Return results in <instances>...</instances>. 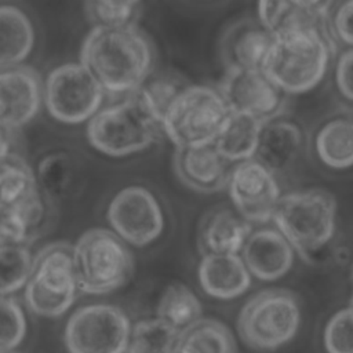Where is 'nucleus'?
<instances>
[{
  "instance_id": "nucleus-31",
  "label": "nucleus",
  "mask_w": 353,
  "mask_h": 353,
  "mask_svg": "<svg viewBox=\"0 0 353 353\" xmlns=\"http://www.w3.org/2000/svg\"><path fill=\"white\" fill-rule=\"evenodd\" d=\"M84 12L94 28H128L137 26L142 14V3L91 0L84 3Z\"/></svg>"
},
{
  "instance_id": "nucleus-17",
  "label": "nucleus",
  "mask_w": 353,
  "mask_h": 353,
  "mask_svg": "<svg viewBox=\"0 0 353 353\" xmlns=\"http://www.w3.org/2000/svg\"><path fill=\"white\" fill-rule=\"evenodd\" d=\"M295 250L276 228H259L247 239L241 259L258 280L274 281L292 268Z\"/></svg>"
},
{
  "instance_id": "nucleus-4",
  "label": "nucleus",
  "mask_w": 353,
  "mask_h": 353,
  "mask_svg": "<svg viewBox=\"0 0 353 353\" xmlns=\"http://www.w3.org/2000/svg\"><path fill=\"white\" fill-rule=\"evenodd\" d=\"M85 132L90 145L110 157L139 153L163 134L161 123L134 94L102 108L88 121Z\"/></svg>"
},
{
  "instance_id": "nucleus-40",
  "label": "nucleus",
  "mask_w": 353,
  "mask_h": 353,
  "mask_svg": "<svg viewBox=\"0 0 353 353\" xmlns=\"http://www.w3.org/2000/svg\"><path fill=\"white\" fill-rule=\"evenodd\" d=\"M172 353H176V352H175V350H174V352H172Z\"/></svg>"
},
{
  "instance_id": "nucleus-20",
  "label": "nucleus",
  "mask_w": 353,
  "mask_h": 353,
  "mask_svg": "<svg viewBox=\"0 0 353 353\" xmlns=\"http://www.w3.org/2000/svg\"><path fill=\"white\" fill-rule=\"evenodd\" d=\"M303 148L301 127L279 117L268 121L259 135L254 159L272 174H279L294 165Z\"/></svg>"
},
{
  "instance_id": "nucleus-12",
  "label": "nucleus",
  "mask_w": 353,
  "mask_h": 353,
  "mask_svg": "<svg viewBox=\"0 0 353 353\" xmlns=\"http://www.w3.org/2000/svg\"><path fill=\"white\" fill-rule=\"evenodd\" d=\"M226 189L234 210L251 225L273 219L281 197L280 185L276 175L255 159L230 168Z\"/></svg>"
},
{
  "instance_id": "nucleus-11",
  "label": "nucleus",
  "mask_w": 353,
  "mask_h": 353,
  "mask_svg": "<svg viewBox=\"0 0 353 353\" xmlns=\"http://www.w3.org/2000/svg\"><path fill=\"white\" fill-rule=\"evenodd\" d=\"M113 232L134 247H146L164 230V214L156 196L143 186L131 185L119 190L106 211Z\"/></svg>"
},
{
  "instance_id": "nucleus-6",
  "label": "nucleus",
  "mask_w": 353,
  "mask_h": 353,
  "mask_svg": "<svg viewBox=\"0 0 353 353\" xmlns=\"http://www.w3.org/2000/svg\"><path fill=\"white\" fill-rule=\"evenodd\" d=\"M229 112L218 88L185 85L164 112L161 131L176 149L212 145Z\"/></svg>"
},
{
  "instance_id": "nucleus-8",
  "label": "nucleus",
  "mask_w": 353,
  "mask_h": 353,
  "mask_svg": "<svg viewBox=\"0 0 353 353\" xmlns=\"http://www.w3.org/2000/svg\"><path fill=\"white\" fill-rule=\"evenodd\" d=\"M79 290L72 247L57 243L44 247L33 259L23 288L28 309L40 317H59L76 301Z\"/></svg>"
},
{
  "instance_id": "nucleus-2",
  "label": "nucleus",
  "mask_w": 353,
  "mask_h": 353,
  "mask_svg": "<svg viewBox=\"0 0 353 353\" xmlns=\"http://www.w3.org/2000/svg\"><path fill=\"white\" fill-rule=\"evenodd\" d=\"M336 43L332 34L303 30L274 39L261 70L283 94H303L324 79Z\"/></svg>"
},
{
  "instance_id": "nucleus-34",
  "label": "nucleus",
  "mask_w": 353,
  "mask_h": 353,
  "mask_svg": "<svg viewBox=\"0 0 353 353\" xmlns=\"http://www.w3.org/2000/svg\"><path fill=\"white\" fill-rule=\"evenodd\" d=\"M327 353H353V305L334 313L323 334Z\"/></svg>"
},
{
  "instance_id": "nucleus-16",
  "label": "nucleus",
  "mask_w": 353,
  "mask_h": 353,
  "mask_svg": "<svg viewBox=\"0 0 353 353\" xmlns=\"http://www.w3.org/2000/svg\"><path fill=\"white\" fill-rule=\"evenodd\" d=\"M273 41V36L258 18L232 22L219 41V54L226 72L261 69Z\"/></svg>"
},
{
  "instance_id": "nucleus-39",
  "label": "nucleus",
  "mask_w": 353,
  "mask_h": 353,
  "mask_svg": "<svg viewBox=\"0 0 353 353\" xmlns=\"http://www.w3.org/2000/svg\"><path fill=\"white\" fill-rule=\"evenodd\" d=\"M7 353H17V352H15V350H14V352H7Z\"/></svg>"
},
{
  "instance_id": "nucleus-28",
  "label": "nucleus",
  "mask_w": 353,
  "mask_h": 353,
  "mask_svg": "<svg viewBox=\"0 0 353 353\" xmlns=\"http://www.w3.org/2000/svg\"><path fill=\"white\" fill-rule=\"evenodd\" d=\"M179 331L156 316L132 324L125 353H172Z\"/></svg>"
},
{
  "instance_id": "nucleus-9",
  "label": "nucleus",
  "mask_w": 353,
  "mask_h": 353,
  "mask_svg": "<svg viewBox=\"0 0 353 353\" xmlns=\"http://www.w3.org/2000/svg\"><path fill=\"white\" fill-rule=\"evenodd\" d=\"M103 98V88L80 62L57 66L43 87L48 113L65 124L90 121L101 110Z\"/></svg>"
},
{
  "instance_id": "nucleus-24",
  "label": "nucleus",
  "mask_w": 353,
  "mask_h": 353,
  "mask_svg": "<svg viewBox=\"0 0 353 353\" xmlns=\"http://www.w3.org/2000/svg\"><path fill=\"white\" fill-rule=\"evenodd\" d=\"M319 160L332 170L353 167V119L335 117L324 123L314 138Z\"/></svg>"
},
{
  "instance_id": "nucleus-21",
  "label": "nucleus",
  "mask_w": 353,
  "mask_h": 353,
  "mask_svg": "<svg viewBox=\"0 0 353 353\" xmlns=\"http://www.w3.org/2000/svg\"><path fill=\"white\" fill-rule=\"evenodd\" d=\"M251 273L240 255H204L197 268L203 291L216 299H234L251 287Z\"/></svg>"
},
{
  "instance_id": "nucleus-10",
  "label": "nucleus",
  "mask_w": 353,
  "mask_h": 353,
  "mask_svg": "<svg viewBox=\"0 0 353 353\" xmlns=\"http://www.w3.org/2000/svg\"><path fill=\"white\" fill-rule=\"evenodd\" d=\"M131 327L125 312L114 305H85L66 321L65 347L68 353H125Z\"/></svg>"
},
{
  "instance_id": "nucleus-30",
  "label": "nucleus",
  "mask_w": 353,
  "mask_h": 353,
  "mask_svg": "<svg viewBox=\"0 0 353 353\" xmlns=\"http://www.w3.org/2000/svg\"><path fill=\"white\" fill-rule=\"evenodd\" d=\"M33 259L28 245L0 247V296H11L25 288L32 273Z\"/></svg>"
},
{
  "instance_id": "nucleus-36",
  "label": "nucleus",
  "mask_w": 353,
  "mask_h": 353,
  "mask_svg": "<svg viewBox=\"0 0 353 353\" xmlns=\"http://www.w3.org/2000/svg\"><path fill=\"white\" fill-rule=\"evenodd\" d=\"M330 30L335 41L353 48V0L332 7Z\"/></svg>"
},
{
  "instance_id": "nucleus-41",
  "label": "nucleus",
  "mask_w": 353,
  "mask_h": 353,
  "mask_svg": "<svg viewBox=\"0 0 353 353\" xmlns=\"http://www.w3.org/2000/svg\"><path fill=\"white\" fill-rule=\"evenodd\" d=\"M352 276H353V270H352Z\"/></svg>"
},
{
  "instance_id": "nucleus-15",
  "label": "nucleus",
  "mask_w": 353,
  "mask_h": 353,
  "mask_svg": "<svg viewBox=\"0 0 353 353\" xmlns=\"http://www.w3.org/2000/svg\"><path fill=\"white\" fill-rule=\"evenodd\" d=\"M331 1H261L256 18L273 39L303 32L320 30L331 34Z\"/></svg>"
},
{
  "instance_id": "nucleus-5",
  "label": "nucleus",
  "mask_w": 353,
  "mask_h": 353,
  "mask_svg": "<svg viewBox=\"0 0 353 353\" xmlns=\"http://www.w3.org/2000/svg\"><path fill=\"white\" fill-rule=\"evenodd\" d=\"M72 256L79 290L84 294L113 292L134 273L131 251L113 230L94 228L84 232L72 247Z\"/></svg>"
},
{
  "instance_id": "nucleus-3",
  "label": "nucleus",
  "mask_w": 353,
  "mask_h": 353,
  "mask_svg": "<svg viewBox=\"0 0 353 353\" xmlns=\"http://www.w3.org/2000/svg\"><path fill=\"white\" fill-rule=\"evenodd\" d=\"M336 200L320 188L281 194L273 214L276 229L306 262L323 252L336 232Z\"/></svg>"
},
{
  "instance_id": "nucleus-18",
  "label": "nucleus",
  "mask_w": 353,
  "mask_h": 353,
  "mask_svg": "<svg viewBox=\"0 0 353 353\" xmlns=\"http://www.w3.org/2000/svg\"><path fill=\"white\" fill-rule=\"evenodd\" d=\"M172 163L178 179L192 190L215 193L228 186L229 163L216 152L214 145L178 148Z\"/></svg>"
},
{
  "instance_id": "nucleus-32",
  "label": "nucleus",
  "mask_w": 353,
  "mask_h": 353,
  "mask_svg": "<svg viewBox=\"0 0 353 353\" xmlns=\"http://www.w3.org/2000/svg\"><path fill=\"white\" fill-rule=\"evenodd\" d=\"M26 314L12 296H0V353L14 352L26 336Z\"/></svg>"
},
{
  "instance_id": "nucleus-1",
  "label": "nucleus",
  "mask_w": 353,
  "mask_h": 353,
  "mask_svg": "<svg viewBox=\"0 0 353 353\" xmlns=\"http://www.w3.org/2000/svg\"><path fill=\"white\" fill-rule=\"evenodd\" d=\"M80 63L95 77L105 94L128 97L149 79L154 50L138 26H92L81 44Z\"/></svg>"
},
{
  "instance_id": "nucleus-23",
  "label": "nucleus",
  "mask_w": 353,
  "mask_h": 353,
  "mask_svg": "<svg viewBox=\"0 0 353 353\" xmlns=\"http://www.w3.org/2000/svg\"><path fill=\"white\" fill-rule=\"evenodd\" d=\"M34 46V28L29 17L14 6H0V69L17 68Z\"/></svg>"
},
{
  "instance_id": "nucleus-27",
  "label": "nucleus",
  "mask_w": 353,
  "mask_h": 353,
  "mask_svg": "<svg viewBox=\"0 0 353 353\" xmlns=\"http://www.w3.org/2000/svg\"><path fill=\"white\" fill-rule=\"evenodd\" d=\"M36 175L19 156L0 160V210L12 208L39 190Z\"/></svg>"
},
{
  "instance_id": "nucleus-26",
  "label": "nucleus",
  "mask_w": 353,
  "mask_h": 353,
  "mask_svg": "<svg viewBox=\"0 0 353 353\" xmlns=\"http://www.w3.org/2000/svg\"><path fill=\"white\" fill-rule=\"evenodd\" d=\"M156 317L181 332L203 317L201 302L188 285L175 281L161 291Z\"/></svg>"
},
{
  "instance_id": "nucleus-33",
  "label": "nucleus",
  "mask_w": 353,
  "mask_h": 353,
  "mask_svg": "<svg viewBox=\"0 0 353 353\" xmlns=\"http://www.w3.org/2000/svg\"><path fill=\"white\" fill-rule=\"evenodd\" d=\"M183 87L185 85L172 77H157L152 80L148 79L145 84L134 92V95L161 123L164 112Z\"/></svg>"
},
{
  "instance_id": "nucleus-7",
  "label": "nucleus",
  "mask_w": 353,
  "mask_h": 353,
  "mask_svg": "<svg viewBox=\"0 0 353 353\" xmlns=\"http://www.w3.org/2000/svg\"><path fill=\"white\" fill-rule=\"evenodd\" d=\"M301 325L296 295L284 288H268L252 295L237 317L240 339L255 350H276L292 341Z\"/></svg>"
},
{
  "instance_id": "nucleus-22",
  "label": "nucleus",
  "mask_w": 353,
  "mask_h": 353,
  "mask_svg": "<svg viewBox=\"0 0 353 353\" xmlns=\"http://www.w3.org/2000/svg\"><path fill=\"white\" fill-rule=\"evenodd\" d=\"M266 121L247 113L229 112L214 148L228 163H241L254 159L259 135Z\"/></svg>"
},
{
  "instance_id": "nucleus-38",
  "label": "nucleus",
  "mask_w": 353,
  "mask_h": 353,
  "mask_svg": "<svg viewBox=\"0 0 353 353\" xmlns=\"http://www.w3.org/2000/svg\"><path fill=\"white\" fill-rule=\"evenodd\" d=\"M11 132L0 128V160L11 154Z\"/></svg>"
},
{
  "instance_id": "nucleus-29",
  "label": "nucleus",
  "mask_w": 353,
  "mask_h": 353,
  "mask_svg": "<svg viewBox=\"0 0 353 353\" xmlns=\"http://www.w3.org/2000/svg\"><path fill=\"white\" fill-rule=\"evenodd\" d=\"M74 179V165L65 152H51L37 164L36 181L40 190L50 199L65 196Z\"/></svg>"
},
{
  "instance_id": "nucleus-13",
  "label": "nucleus",
  "mask_w": 353,
  "mask_h": 353,
  "mask_svg": "<svg viewBox=\"0 0 353 353\" xmlns=\"http://www.w3.org/2000/svg\"><path fill=\"white\" fill-rule=\"evenodd\" d=\"M218 91L230 112L252 114L266 123L284 112L283 92L261 69L226 72Z\"/></svg>"
},
{
  "instance_id": "nucleus-14",
  "label": "nucleus",
  "mask_w": 353,
  "mask_h": 353,
  "mask_svg": "<svg viewBox=\"0 0 353 353\" xmlns=\"http://www.w3.org/2000/svg\"><path fill=\"white\" fill-rule=\"evenodd\" d=\"M43 88L28 66L0 69V128L8 132L26 125L39 112Z\"/></svg>"
},
{
  "instance_id": "nucleus-37",
  "label": "nucleus",
  "mask_w": 353,
  "mask_h": 353,
  "mask_svg": "<svg viewBox=\"0 0 353 353\" xmlns=\"http://www.w3.org/2000/svg\"><path fill=\"white\" fill-rule=\"evenodd\" d=\"M335 84L341 95L353 102V48L343 51L335 65Z\"/></svg>"
},
{
  "instance_id": "nucleus-19",
  "label": "nucleus",
  "mask_w": 353,
  "mask_h": 353,
  "mask_svg": "<svg viewBox=\"0 0 353 353\" xmlns=\"http://www.w3.org/2000/svg\"><path fill=\"white\" fill-rule=\"evenodd\" d=\"M252 225L234 208L215 207L208 210L197 228V247L204 255H237L250 234Z\"/></svg>"
},
{
  "instance_id": "nucleus-25",
  "label": "nucleus",
  "mask_w": 353,
  "mask_h": 353,
  "mask_svg": "<svg viewBox=\"0 0 353 353\" xmlns=\"http://www.w3.org/2000/svg\"><path fill=\"white\" fill-rule=\"evenodd\" d=\"M176 353H236L230 330L219 320L201 317L179 332Z\"/></svg>"
},
{
  "instance_id": "nucleus-35",
  "label": "nucleus",
  "mask_w": 353,
  "mask_h": 353,
  "mask_svg": "<svg viewBox=\"0 0 353 353\" xmlns=\"http://www.w3.org/2000/svg\"><path fill=\"white\" fill-rule=\"evenodd\" d=\"M33 239L29 225L15 208L0 210V247L28 245Z\"/></svg>"
}]
</instances>
